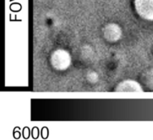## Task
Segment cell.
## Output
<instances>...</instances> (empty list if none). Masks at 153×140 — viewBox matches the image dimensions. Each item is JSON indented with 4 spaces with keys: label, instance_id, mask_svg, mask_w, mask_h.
I'll return each instance as SVG.
<instances>
[{
    "label": "cell",
    "instance_id": "1",
    "mask_svg": "<svg viewBox=\"0 0 153 140\" xmlns=\"http://www.w3.org/2000/svg\"><path fill=\"white\" fill-rule=\"evenodd\" d=\"M51 65L57 71H65L71 66L72 57L69 52L64 48H58L51 55Z\"/></svg>",
    "mask_w": 153,
    "mask_h": 140
},
{
    "label": "cell",
    "instance_id": "2",
    "mask_svg": "<svg viewBox=\"0 0 153 140\" xmlns=\"http://www.w3.org/2000/svg\"><path fill=\"white\" fill-rule=\"evenodd\" d=\"M134 8L139 17L153 21V0H134Z\"/></svg>",
    "mask_w": 153,
    "mask_h": 140
},
{
    "label": "cell",
    "instance_id": "3",
    "mask_svg": "<svg viewBox=\"0 0 153 140\" xmlns=\"http://www.w3.org/2000/svg\"><path fill=\"white\" fill-rule=\"evenodd\" d=\"M103 36L109 43H116L121 39L122 30L117 23H108L103 28Z\"/></svg>",
    "mask_w": 153,
    "mask_h": 140
},
{
    "label": "cell",
    "instance_id": "4",
    "mask_svg": "<svg viewBox=\"0 0 153 140\" xmlns=\"http://www.w3.org/2000/svg\"><path fill=\"white\" fill-rule=\"evenodd\" d=\"M115 91L119 93H143L141 84L134 80H126L120 82L115 88Z\"/></svg>",
    "mask_w": 153,
    "mask_h": 140
},
{
    "label": "cell",
    "instance_id": "5",
    "mask_svg": "<svg viewBox=\"0 0 153 140\" xmlns=\"http://www.w3.org/2000/svg\"><path fill=\"white\" fill-rule=\"evenodd\" d=\"M142 81L148 90H153V68L147 70L142 75Z\"/></svg>",
    "mask_w": 153,
    "mask_h": 140
},
{
    "label": "cell",
    "instance_id": "6",
    "mask_svg": "<svg viewBox=\"0 0 153 140\" xmlns=\"http://www.w3.org/2000/svg\"><path fill=\"white\" fill-rule=\"evenodd\" d=\"M86 79H87V81L90 83L94 84L98 82V81H99V75H98L96 72L91 71V72H89L87 73V75H86Z\"/></svg>",
    "mask_w": 153,
    "mask_h": 140
}]
</instances>
